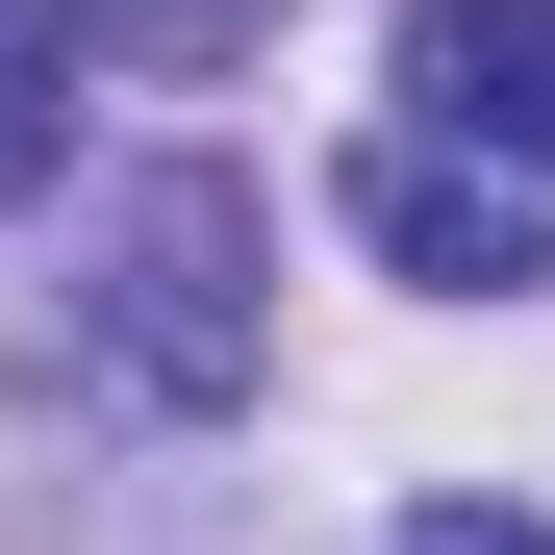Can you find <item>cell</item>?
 Listing matches in <instances>:
<instances>
[{
	"label": "cell",
	"instance_id": "cell-2",
	"mask_svg": "<svg viewBox=\"0 0 555 555\" xmlns=\"http://www.w3.org/2000/svg\"><path fill=\"white\" fill-rule=\"evenodd\" d=\"M353 253L454 278V304H530V278H555V177H505V152H429V127H379V152H353Z\"/></svg>",
	"mask_w": 555,
	"mask_h": 555
},
{
	"label": "cell",
	"instance_id": "cell-3",
	"mask_svg": "<svg viewBox=\"0 0 555 555\" xmlns=\"http://www.w3.org/2000/svg\"><path fill=\"white\" fill-rule=\"evenodd\" d=\"M404 127L555 177V0H404Z\"/></svg>",
	"mask_w": 555,
	"mask_h": 555
},
{
	"label": "cell",
	"instance_id": "cell-6",
	"mask_svg": "<svg viewBox=\"0 0 555 555\" xmlns=\"http://www.w3.org/2000/svg\"><path fill=\"white\" fill-rule=\"evenodd\" d=\"M404 555H555V530H505V505H429V530H404Z\"/></svg>",
	"mask_w": 555,
	"mask_h": 555
},
{
	"label": "cell",
	"instance_id": "cell-4",
	"mask_svg": "<svg viewBox=\"0 0 555 555\" xmlns=\"http://www.w3.org/2000/svg\"><path fill=\"white\" fill-rule=\"evenodd\" d=\"M76 51H127V76H228V51H278V0H76Z\"/></svg>",
	"mask_w": 555,
	"mask_h": 555
},
{
	"label": "cell",
	"instance_id": "cell-5",
	"mask_svg": "<svg viewBox=\"0 0 555 555\" xmlns=\"http://www.w3.org/2000/svg\"><path fill=\"white\" fill-rule=\"evenodd\" d=\"M51 152H76V26H26V0H0V203H26Z\"/></svg>",
	"mask_w": 555,
	"mask_h": 555
},
{
	"label": "cell",
	"instance_id": "cell-1",
	"mask_svg": "<svg viewBox=\"0 0 555 555\" xmlns=\"http://www.w3.org/2000/svg\"><path fill=\"white\" fill-rule=\"evenodd\" d=\"M253 353H278V203L228 152L127 177V228H102V379L127 404H253Z\"/></svg>",
	"mask_w": 555,
	"mask_h": 555
}]
</instances>
